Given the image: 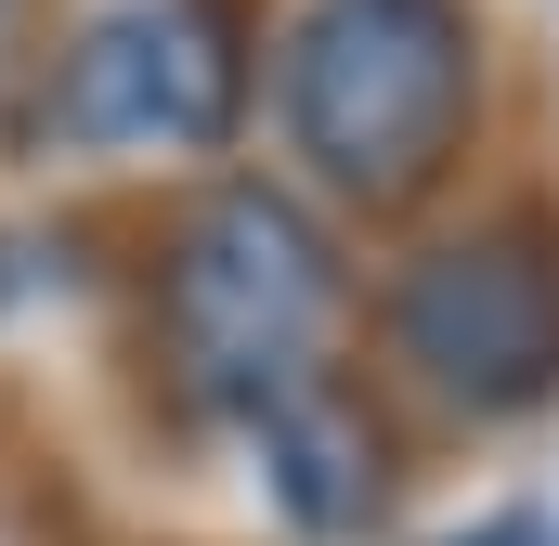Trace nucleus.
<instances>
[{"instance_id":"f257e3e1","label":"nucleus","mask_w":559,"mask_h":546,"mask_svg":"<svg viewBox=\"0 0 559 546\" xmlns=\"http://www.w3.org/2000/svg\"><path fill=\"white\" fill-rule=\"evenodd\" d=\"M274 105H286L299 169L338 209H417L468 156L481 26H468V0H312L286 26Z\"/></svg>"},{"instance_id":"f03ea898","label":"nucleus","mask_w":559,"mask_h":546,"mask_svg":"<svg viewBox=\"0 0 559 546\" xmlns=\"http://www.w3.org/2000/svg\"><path fill=\"white\" fill-rule=\"evenodd\" d=\"M325 325H338V248L312 235V209L274 182H209L156 261V352L182 404L261 429L274 404L325 391Z\"/></svg>"},{"instance_id":"7ed1b4c3","label":"nucleus","mask_w":559,"mask_h":546,"mask_svg":"<svg viewBox=\"0 0 559 546\" xmlns=\"http://www.w3.org/2000/svg\"><path fill=\"white\" fill-rule=\"evenodd\" d=\"M391 352L455 416H534L559 404V235L534 209L468 222L404 261L391 286Z\"/></svg>"},{"instance_id":"20e7f679","label":"nucleus","mask_w":559,"mask_h":546,"mask_svg":"<svg viewBox=\"0 0 559 546\" xmlns=\"http://www.w3.org/2000/svg\"><path fill=\"white\" fill-rule=\"evenodd\" d=\"M235 105H248V39L222 0H118L52 52L39 131L79 156H143V143L209 156V143H235Z\"/></svg>"},{"instance_id":"39448f33","label":"nucleus","mask_w":559,"mask_h":546,"mask_svg":"<svg viewBox=\"0 0 559 546\" xmlns=\"http://www.w3.org/2000/svg\"><path fill=\"white\" fill-rule=\"evenodd\" d=\"M261 468H274V508L299 534H365L378 521V495H391V468H378V429L338 404V391H299V404L261 416Z\"/></svg>"},{"instance_id":"423d86ee","label":"nucleus","mask_w":559,"mask_h":546,"mask_svg":"<svg viewBox=\"0 0 559 546\" xmlns=\"http://www.w3.org/2000/svg\"><path fill=\"white\" fill-rule=\"evenodd\" d=\"M455 546H547V521H521V508H508V521H481V534H455Z\"/></svg>"},{"instance_id":"0eeeda50","label":"nucleus","mask_w":559,"mask_h":546,"mask_svg":"<svg viewBox=\"0 0 559 546\" xmlns=\"http://www.w3.org/2000/svg\"><path fill=\"white\" fill-rule=\"evenodd\" d=\"M13 13H26V0H0V39H13Z\"/></svg>"}]
</instances>
